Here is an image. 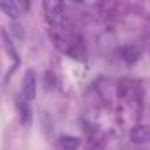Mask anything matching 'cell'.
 Listing matches in <instances>:
<instances>
[{"instance_id": "3", "label": "cell", "mask_w": 150, "mask_h": 150, "mask_svg": "<svg viewBox=\"0 0 150 150\" xmlns=\"http://www.w3.org/2000/svg\"><path fill=\"white\" fill-rule=\"evenodd\" d=\"M0 9L4 11L6 16H9L11 20H18L23 16L27 4L25 2H18V0H6V2H0Z\"/></svg>"}, {"instance_id": "7", "label": "cell", "mask_w": 150, "mask_h": 150, "mask_svg": "<svg viewBox=\"0 0 150 150\" xmlns=\"http://www.w3.org/2000/svg\"><path fill=\"white\" fill-rule=\"evenodd\" d=\"M4 39H6V48H7V51H11V57L16 60V58H18V53H16V50H14V46H13L11 39L7 37V32H4Z\"/></svg>"}, {"instance_id": "6", "label": "cell", "mask_w": 150, "mask_h": 150, "mask_svg": "<svg viewBox=\"0 0 150 150\" xmlns=\"http://www.w3.org/2000/svg\"><path fill=\"white\" fill-rule=\"evenodd\" d=\"M58 145L64 150H76L80 146V138L71 136V134H65V136H60L58 138Z\"/></svg>"}, {"instance_id": "1", "label": "cell", "mask_w": 150, "mask_h": 150, "mask_svg": "<svg viewBox=\"0 0 150 150\" xmlns=\"http://www.w3.org/2000/svg\"><path fill=\"white\" fill-rule=\"evenodd\" d=\"M42 9L46 13V18L53 23V25H60L62 23V18H64V13H65V4L64 2H42Z\"/></svg>"}, {"instance_id": "2", "label": "cell", "mask_w": 150, "mask_h": 150, "mask_svg": "<svg viewBox=\"0 0 150 150\" xmlns=\"http://www.w3.org/2000/svg\"><path fill=\"white\" fill-rule=\"evenodd\" d=\"M21 92H23V99H25L27 103H30V101L35 99V92H37V76H35L34 69H28V71L25 72Z\"/></svg>"}, {"instance_id": "5", "label": "cell", "mask_w": 150, "mask_h": 150, "mask_svg": "<svg viewBox=\"0 0 150 150\" xmlns=\"http://www.w3.org/2000/svg\"><path fill=\"white\" fill-rule=\"evenodd\" d=\"M139 57H141V50L136 44H127V46L120 48V58L127 64H134Z\"/></svg>"}, {"instance_id": "8", "label": "cell", "mask_w": 150, "mask_h": 150, "mask_svg": "<svg viewBox=\"0 0 150 150\" xmlns=\"http://www.w3.org/2000/svg\"><path fill=\"white\" fill-rule=\"evenodd\" d=\"M20 111H21V122L23 124H30V110L28 106H20Z\"/></svg>"}, {"instance_id": "4", "label": "cell", "mask_w": 150, "mask_h": 150, "mask_svg": "<svg viewBox=\"0 0 150 150\" xmlns=\"http://www.w3.org/2000/svg\"><path fill=\"white\" fill-rule=\"evenodd\" d=\"M150 139V129L145 124H139L131 129V141L136 145H145Z\"/></svg>"}]
</instances>
